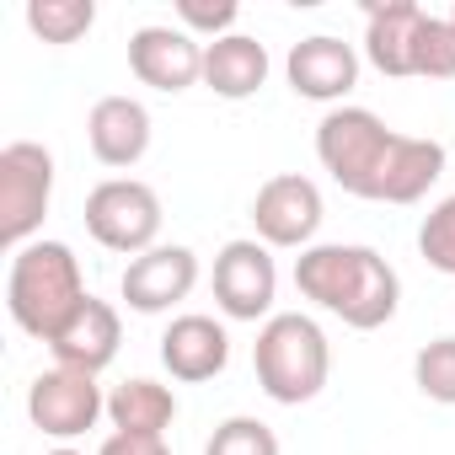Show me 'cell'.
Listing matches in <instances>:
<instances>
[{
    "mask_svg": "<svg viewBox=\"0 0 455 455\" xmlns=\"http://www.w3.org/2000/svg\"><path fill=\"white\" fill-rule=\"evenodd\" d=\"M295 290L354 332H375L402 306L396 268L359 242H316L295 258Z\"/></svg>",
    "mask_w": 455,
    "mask_h": 455,
    "instance_id": "cell-1",
    "label": "cell"
},
{
    "mask_svg": "<svg viewBox=\"0 0 455 455\" xmlns=\"http://www.w3.org/2000/svg\"><path fill=\"white\" fill-rule=\"evenodd\" d=\"M86 279H81V258L65 242H28L22 252H12V274H6V311L12 322L49 343L86 300Z\"/></svg>",
    "mask_w": 455,
    "mask_h": 455,
    "instance_id": "cell-2",
    "label": "cell"
},
{
    "mask_svg": "<svg viewBox=\"0 0 455 455\" xmlns=\"http://www.w3.org/2000/svg\"><path fill=\"white\" fill-rule=\"evenodd\" d=\"M252 370H258V386H263L268 402L300 407V402L322 396V386L332 375V343L306 311H274L258 327Z\"/></svg>",
    "mask_w": 455,
    "mask_h": 455,
    "instance_id": "cell-3",
    "label": "cell"
},
{
    "mask_svg": "<svg viewBox=\"0 0 455 455\" xmlns=\"http://www.w3.org/2000/svg\"><path fill=\"white\" fill-rule=\"evenodd\" d=\"M391 145H396V129L370 108H332L316 124V161L354 198H375V182H380Z\"/></svg>",
    "mask_w": 455,
    "mask_h": 455,
    "instance_id": "cell-4",
    "label": "cell"
},
{
    "mask_svg": "<svg viewBox=\"0 0 455 455\" xmlns=\"http://www.w3.org/2000/svg\"><path fill=\"white\" fill-rule=\"evenodd\" d=\"M161 193L140 177H108L86 193V231L97 247L118 258H140L161 247Z\"/></svg>",
    "mask_w": 455,
    "mask_h": 455,
    "instance_id": "cell-5",
    "label": "cell"
},
{
    "mask_svg": "<svg viewBox=\"0 0 455 455\" xmlns=\"http://www.w3.org/2000/svg\"><path fill=\"white\" fill-rule=\"evenodd\" d=\"M49 204H54V156H49V145L12 140L0 150V242L12 252L38 242Z\"/></svg>",
    "mask_w": 455,
    "mask_h": 455,
    "instance_id": "cell-6",
    "label": "cell"
},
{
    "mask_svg": "<svg viewBox=\"0 0 455 455\" xmlns=\"http://www.w3.org/2000/svg\"><path fill=\"white\" fill-rule=\"evenodd\" d=\"M214 306L225 322H268L274 300H279V263L274 247H263L258 236H236L214 252Z\"/></svg>",
    "mask_w": 455,
    "mask_h": 455,
    "instance_id": "cell-7",
    "label": "cell"
},
{
    "mask_svg": "<svg viewBox=\"0 0 455 455\" xmlns=\"http://www.w3.org/2000/svg\"><path fill=\"white\" fill-rule=\"evenodd\" d=\"M28 418L38 434L70 444L81 434H92L108 418V391L97 386V375L70 370V364H49L44 375H33L28 386Z\"/></svg>",
    "mask_w": 455,
    "mask_h": 455,
    "instance_id": "cell-8",
    "label": "cell"
},
{
    "mask_svg": "<svg viewBox=\"0 0 455 455\" xmlns=\"http://www.w3.org/2000/svg\"><path fill=\"white\" fill-rule=\"evenodd\" d=\"M327 220L322 188L300 172H279L258 188L252 198V225H258V242L263 247H284V252H306L316 247V231Z\"/></svg>",
    "mask_w": 455,
    "mask_h": 455,
    "instance_id": "cell-9",
    "label": "cell"
},
{
    "mask_svg": "<svg viewBox=\"0 0 455 455\" xmlns=\"http://www.w3.org/2000/svg\"><path fill=\"white\" fill-rule=\"evenodd\" d=\"M198 284V252L193 247H150L140 258H129L124 279H118V295L129 300V311L140 316H161L172 306H182Z\"/></svg>",
    "mask_w": 455,
    "mask_h": 455,
    "instance_id": "cell-10",
    "label": "cell"
},
{
    "mask_svg": "<svg viewBox=\"0 0 455 455\" xmlns=\"http://www.w3.org/2000/svg\"><path fill=\"white\" fill-rule=\"evenodd\" d=\"M129 70H134L140 86L177 97V92L204 81V44L193 33H182V28L150 22V28H140L129 38Z\"/></svg>",
    "mask_w": 455,
    "mask_h": 455,
    "instance_id": "cell-11",
    "label": "cell"
},
{
    "mask_svg": "<svg viewBox=\"0 0 455 455\" xmlns=\"http://www.w3.org/2000/svg\"><path fill=\"white\" fill-rule=\"evenodd\" d=\"M284 81L306 102H343L359 86V49L332 38V33L300 38L290 49V60H284Z\"/></svg>",
    "mask_w": 455,
    "mask_h": 455,
    "instance_id": "cell-12",
    "label": "cell"
},
{
    "mask_svg": "<svg viewBox=\"0 0 455 455\" xmlns=\"http://www.w3.org/2000/svg\"><path fill=\"white\" fill-rule=\"evenodd\" d=\"M161 364L182 386L214 380L225 364H231V332H225L214 316H204V311L172 316V327L161 332Z\"/></svg>",
    "mask_w": 455,
    "mask_h": 455,
    "instance_id": "cell-13",
    "label": "cell"
},
{
    "mask_svg": "<svg viewBox=\"0 0 455 455\" xmlns=\"http://www.w3.org/2000/svg\"><path fill=\"white\" fill-rule=\"evenodd\" d=\"M118 343H124V322L108 300L86 295L81 311L49 338V354L54 364H70V370H86V375H102L113 359H118Z\"/></svg>",
    "mask_w": 455,
    "mask_h": 455,
    "instance_id": "cell-14",
    "label": "cell"
},
{
    "mask_svg": "<svg viewBox=\"0 0 455 455\" xmlns=\"http://www.w3.org/2000/svg\"><path fill=\"white\" fill-rule=\"evenodd\" d=\"M86 145L102 166H140L150 150V108L140 97H102L86 113Z\"/></svg>",
    "mask_w": 455,
    "mask_h": 455,
    "instance_id": "cell-15",
    "label": "cell"
},
{
    "mask_svg": "<svg viewBox=\"0 0 455 455\" xmlns=\"http://www.w3.org/2000/svg\"><path fill=\"white\" fill-rule=\"evenodd\" d=\"M423 6L418 0H386V6H370L364 12V60L391 76V81H407L412 76V60H418V28H423Z\"/></svg>",
    "mask_w": 455,
    "mask_h": 455,
    "instance_id": "cell-16",
    "label": "cell"
},
{
    "mask_svg": "<svg viewBox=\"0 0 455 455\" xmlns=\"http://www.w3.org/2000/svg\"><path fill=\"white\" fill-rule=\"evenodd\" d=\"M268 49L252 38V33H231V38H214L204 44V86L225 102H247L268 86Z\"/></svg>",
    "mask_w": 455,
    "mask_h": 455,
    "instance_id": "cell-17",
    "label": "cell"
},
{
    "mask_svg": "<svg viewBox=\"0 0 455 455\" xmlns=\"http://www.w3.org/2000/svg\"><path fill=\"white\" fill-rule=\"evenodd\" d=\"M439 177H444V145L423 140V134H396L370 204H418V198H428V188Z\"/></svg>",
    "mask_w": 455,
    "mask_h": 455,
    "instance_id": "cell-18",
    "label": "cell"
},
{
    "mask_svg": "<svg viewBox=\"0 0 455 455\" xmlns=\"http://www.w3.org/2000/svg\"><path fill=\"white\" fill-rule=\"evenodd\" d=\"M108 423H113V434H156V439H166V428L177 423V391L150 380V375H134V380L108 391Z\"/></svg>",
    "mask_w": 455,
    "mask_h": 455,
    "instance_id": "cell-19",
    "label": "cell"
},
{
    "mask_svg": "<svg viewBox=\"0 0 455 455\" xmlns=\"http://www.w3.org/2000/svg\"><path fill=\"white\" fill-rule=\"evenodd\" d=\"M92 22H97V6H92V0H28V28H33L44 44H54V49L81 44V38L92 33Z\"/></svg>",
    "mask_w": 455,
    "mask_h": 455,
    "instance_id": "cell-20",
    "label": "cell"
},
{
    "mask_svg": "<svg viewBox=\"0 0 455 455\" xmlns=\"http://www.w3.org/2000/svg\"><path fill=\"white\" fill-rule=\"evenodd\" d=\"M412 386L439 402V407H455V338H428L412 359Z\"/></svg>",
    "mask_w": 455,
    "mask_h": 455,
    "instance_id": "cell-21",
    "label": "cell"
},
{
    "mask_svg": "<svg viewBox=\"0 0 455 455\" xmlns=\"http://www.w3.org/2000/svg\"><path fill=\"white\" fill-rule=\"evenodd\" d=\"M204 455H279V434H274L263 418L236 412V418H225V423L209 434Z\"/></svg>",
    "mask_w": 455,
    "mask_h": 455,
    "instance_id": "cell-22",
    "label": "cell"
},
{
    "mask_svg": "<svg viewBox=\"0 0 455 455\" xmlns=\"http://www.w3.org/2000/svg\"><path fill=\"white\" fill-rule=\"evenodd\" d=\"M418 252H423V263H428L434 274L455 279V193L439 198V204L423 214V225H418Z\"/></svg>",
    "mask_w": 455,
    "mask_h": 455,
    "instance_id": "cell-23",
    "label": "cell"
},
{
    "mask_svg": "<svg viewBox=\"0 0 455 455\" xmlns=\"http://www.w3.org/2000/svg\"><path fill=\"white\" fill-rule=\"evenodd\" d=\"M412 76L418 81H455V28H450V17H423Z\"/></svg>",
    "mask_w": 455,
    "mask_h": 455,
    "instance_id": "cell-24",
    "label": "cell"
},
{
    "mask_svg": "<svg viewBox=\"0 0 455 455\" xmlns=\"http://www.w3.org/2000/svg\"><path fill=\"white\" fill-rule=\"evenodd\" d=\"M236 22H242V6H236V0H177V28L193 33L198 44L231 38Z\"/></svg>",
    "mask_w": 455,
    "mask_h": 455,
    "instance_id": "cell-25",
    "label": "cell"
},
{
    "mask_svg": "<svg viewBox=\"0 0 455 455\" xmlns=\"http://www.w3.org/2000/svg\"><path fill=\"white\" fill-rule=\"evenodd\" d=\"M97 455H172V450L156 434H108Z\"/></svg>",
    "mask_w": 455,
    "mask_h": 455,
    "instance_id": "cell-26",
    "label": "cell"
},
{
    "mask_svg": "<svg viewBox=\"0 0 455 455\" xmlns=\"http://www.w3.org/2000/svg\"><path fill=\"white\" fill-rule=\"evenodd\" d=\"M44 455H81V450H70V444H54V450H44Z\"/></svg>",
    "mask_w": 455,
    "mask_h": 455,
    "instance_id": "cell-27",
    "label": "cell"
},
{
    "mask_svg": "<svg viewBox=\"0 0 455 455\" xmlns=\"http://www.w3.org/2000/svg\"><path fill=\"white\" fill-rule=\"evenodd\" d=\"M450 28H455V12H450Z\"/></svg>",
    "mask_w": 455,
    "mask_h": 455,
    "instance_id": "cell-28",
    "label": "cell"
}]
</instances>
